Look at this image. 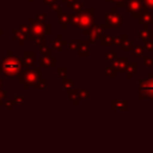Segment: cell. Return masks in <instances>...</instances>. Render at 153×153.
<instances>
[]
</instances>
